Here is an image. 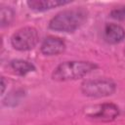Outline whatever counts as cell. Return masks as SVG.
Wrapping results in <instances>:
<instances>
[{
	"instance_id": "obj_1",
	"label": "cell",
	"mask_w": 125,
	"mask_h": 125,
	"mask_svg": "<svg viewBox=\"0 0 125 125\" xmlns=\"http://www.w3.org/2000/svg\"><path fill=\"white\" fill-rule=\"evenodd\" d=\"M87 19V12L82 8L62 11L49 22V27L56 31L72 32L79 28Z\"/></svg>"
},
{
	"instance_id": "obj_2",
	"label": "cell",
	"mask_w": 125,
	"mask_h": 125,
	"mask_svg": "<svg viewBox=\"0 0 125 125\" xmlns=\"http://www.w3.org/2000/svg\"><path fill=\"white\" fill-rule=\"evenodd\" d=\"M97 68V64L92 62H65L58 65L53 72V79L58 81L74 80L81 78Z\"/></svg>"
},
{
	"instance_id": "obj_3",
	"label": "cell",
	"mask_w": 125,
	"mask_h": 125,
	"mask_svg": "<svg viewBox=\"0 0 125 125\" xmlns=\"http://www.w3.org/2000/svg\"><path fill=\"white\" fill-rule=\"evenodd\" d=\"M81 91L85 96L92 98L107 97L114 93L115 84L107 79L88 80L82 83Z\"/></svg>"
},
{
	"instance_id": "obj_4",
	"label": "cell",
	"mask_w": 125,
	"mask_h": 125,
	"mask_svg": "<svg viewBox=\"0 0 125 125\" xmlns=\"http://www.w3.org/2000/svg\"><path fill=\"white\" fill-rule=\"evenodd\" d=\"M38 32L33 27H23L19 29L11 39L12 45L16 50L27 51L32 49L38 42Z\"/></svg>"
},
{
	"instance_id": "obj_5",
	"label": "cell",
	"mask_w": 125,
	"mask_h": 125,
	"mask_svg": "<svg viewBox=\"0 0 125 125\" xmlns=\"http://www.w3.org/2000/svg\"><path fill=\"white\" fill-rule=\"evenodd\" d=\"M65 49L64 42L58 37L49 36L41 44V52L47 56H56L62 53Z\"/></svg>"
},
{
	"instance_id": "obj_6",
	"label": "cell",
	"mask_w": 125,
	"mask_h": 125,
	"mask_svg": "<svg viewBox=\"0 0 125 125\" xmlns=\"http://www.w3.org/2000/svg\"><path fill=\"white\" fill-rule=\"evenodd\" d=\"M119 113L118 107L113 104H104L98 106V109L93 113H90L89 116L101 120V121H111L113 120Z\"/></svg>"
},
{
	"instance_id": "obj_7",
	"label": "cell",
	"mask_w": 125,
	"mask_h": 125,
	"mask_svg": "<svg viewBox=\"0 0 125 125\" xmlns=\"http://www.w3.org/2000/svg\"><path fill=\"white\" fill-rule=\"evenodd\" d=\"M104 39L111 44H116L121 42L125 37V31L124 29L115 23H108L105 25L104 28Z\"/></svg>"
},
{
	"instance_id": "obj_8",
	"label": "cell",
	"mask_w": 125,
	"mask_h": 125,
	"mask_svg": "<svg viewBox=\"0 0 125 125\" xmlns=\"http://www.w3.org/2000/svg\"><path fill=\"white\" fill-rule=\"evenodd\" d=\"M68 3L69 1H63V0H31L27 2V5L31 10L37 12H43Z\"/></svg>"
},
{
	"instance_id": "obj_9",
	"label": "cell",
	"mask_w": 125,
	"mask_h": 125,
	"mask_svg": "<svg viewBox=\"0 0 125 125\" xmlns=\"http://www.w3.org/2000/svg\"><path fill=\"white\" fill-rule=\"evenodd\" d=\"M11 67L15 72H17L20 75H25L26 73L34 70V65L26 61L22 60H16L11 62Z\"/></svg>"
},
{
	"instance_id": "obj_10",
	"label": "cell",
	"mask_w": 125,
	"mask_h": 125,
	"mask_svg": "<svg viewBox=\"0 0 125 125\" xmlns=\"http://www.w3.org/2000/svg\"><path fill=\"white\" fill-rule=\"evenodd\" d=\"M0 17H1V24H2V26L7 25L13 20L14 12L10 8H2L1 12H0Z\"/></svg>"
},
{
	"instance_id": "obj_11",
	"label": "cell",
	"mask_w": 125,
	"mask_h": 125,
	"mask_svg": "<svg viewBox=\"0 0 125 125\" xmlns=\"http://www.w3.org/2000/svg\"><path fill=\"white\" fill-rule=\"evenodd\" d=\"M110 16H111V18H113L115 20H123V19H125V6L113 9L110 12Z\"/></svg>"
},
{
	"instance_id": "obj_12",
	"label": "cell",
	"mask_w": 125,
	"mask_h": 125,
	"mask_svg": "<svg viewBox=\"0 0 125 125\" xmlns=\"http://www.w3.org/2000/svg\"><path fill=\"white\" fill-rule=\"evenodd\" d=\"M4 89H5V83H4V79L2 78V93L4 92Z\"/></svg>"
},
{
	"instance_id": "obj_13",
	"label": "cell",
	"mask_w": 125,
	"mask_h": 125,
	"mask_svg": "<svg viewBox=\"0 0 125 125\" xmlns=\"http://www.w3.org/2000/svg\"><path fill=\"white\" fill-rule=\"evenodd\" d=\"M124 54H125V51H124Z\"/></svg>"
}]
</instances>
